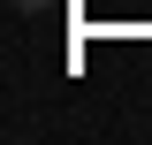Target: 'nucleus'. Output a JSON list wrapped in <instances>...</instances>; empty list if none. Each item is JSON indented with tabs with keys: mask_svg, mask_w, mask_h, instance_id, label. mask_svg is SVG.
Returning <instances> with one entry per match:
<instances>
[{
	"mask_svg": "<svg viewBox=\"0 0 152 145\" xmlns=\"http://www.w3.org/2000/svg\"><path fill=\"white\" fill-rule=\"evenodd\" d=\"M8 8H15V16H46V0H8Z\"/></svg>",
	"mask_w": 152,
	"mask_h": 145,
	"instance_id": "1",
	"label": "nucleus"
}]
</instances>
